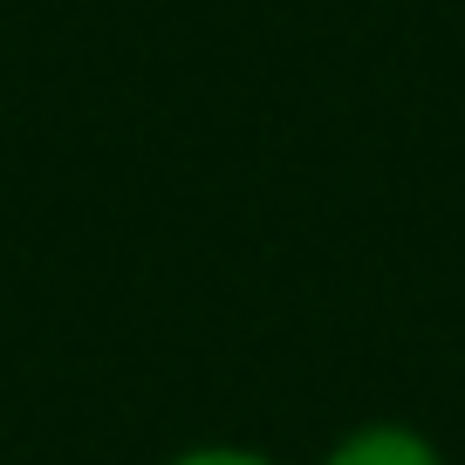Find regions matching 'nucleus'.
Segmentation results:
<instances>
[{
	"mask_svg": "<svg viewBox=\"0 0 465 465\" xmlns=\"http://www.w3.org/2000/svg\"><path fill=\"white\" fill-rule=\"evenodd\" d=\"M322 465H445V451H438L418 424H391V418H383V424H356V431H342Z\"/></svg>",
	"mask_w": 465,
	"mask_h": 465,
	"instance_id": "obj_1",
	"label": "nucleus"
},
{
	"mask_svg": "<svg viewBox=\"0 0 465 465\" xmlns=\"http://www.w3.org/2000/svg\"><path fill=\"white\" fill-rule=\"evenodd\" d=\"M164 465H281V459H267V451H253V445H192V451H178V459H164Z\"/></svg>",
	"mask_w": 465,
	"mask_h": 465,
	"instance_id": "obj_2",
	"label": "nucleus"
}]
</instances>
